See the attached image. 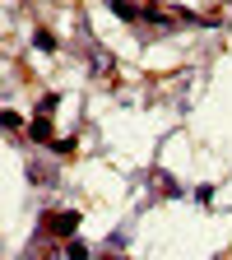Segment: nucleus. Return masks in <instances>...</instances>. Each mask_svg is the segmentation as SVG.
Masks as SVG:
<instances>
[{"label": "nucleus", "mask_w": 232, "mask_h": 260, "mask_svg": "<svg viewBox=\"0 0 232 260\" xmlns=\"http://www.w3.org/2000/svg\"><path fill=\"white\" fill-rule=\"evenodd\" d=\"M116 260H121V255H116Z\"/></svg>", "instance_id": "obj_2"}, {"label": "nucleus", "mask_w": 232, "mask_h": 260, "mask_svg": "<svg viewBox=\"0 0 232 260\" xmlns=\"http://www.w3.org/2000/svg\"><path fill=\"white\" fill-rule=\"evenodd\" d=\"M47 223L56 228L60 237H70V233H75V223H79V214H60V218H47Z\"/></svg>", "instance_id": "obj_1"}]
</instances>
